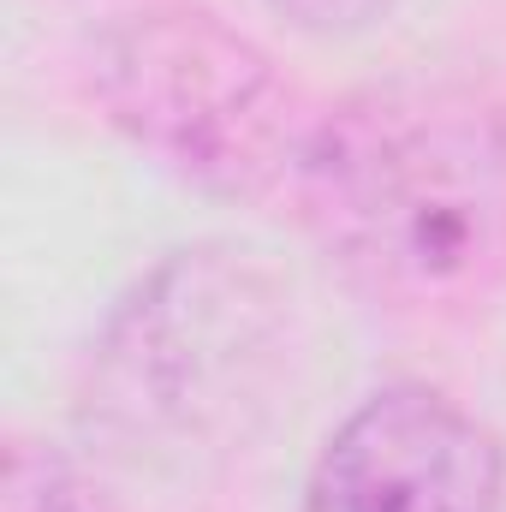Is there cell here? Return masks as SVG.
<instances>
[{
    "mask_svg": "<svg viewBox=\"0 0 506 512\" xmlns=\"http://www.w3.org/2000/svg\"><path fill=\"white\" fill-rule=\"evenodd\" d=\"M96 96L137 149L233 203H292L316 114L215 12H131L96 42Z\"/></svg>",
    "mask_w": 506,
    "mask_h": 512,
    "instance_id": "3957f363",
    "label": "cell"
},
{
    "mask_svg": "<svg viewBox=\"0 0 506 512\" xmlns=\"http://www.w3.org/2000/svg\"><path fill=\"white\" fill-rule=\"evenodd\" d=\"M6 512H90L78 471L54 447L18 441L6 459Z\"/></svg>",
    "mask_w": 506,
    "mask_h": 512,
    "instance_id": "5b68a950",
    "label": "cell"
},
{
    "mask_svg": "<svg viewBox=\"0 0 506 512\" xmlns=\"http://www.w3.org/2000/svg\"><path fill=\"white\" fill-rule=\"evenodd\" d=\"M280 286L251 251L155 262L90 346L84 423L126 459H191L221 441L280 358Z\"/></svg>",
    "mask_w": 506,
    "mask_h": 512,
    "instance_id": "7a4b0ae2",
    "label": "cell"
},
{
    "mask_svg": "<svg viewBox=\"0 0 506 512\" xmlns=\"http://www.w3.org/2000/svg\"><path fill=\"white\" fill-rule=\"evenodd\" d=\"M501 435L453 393L393 382L316 453L304 512H501Z\"/></svg>",
    "mask_w": 506,
    "mask_h": 512,
    "instance_id": "277c9868",
    "label": "cell"
},
{
    "mask_svg": "<svg viewBox=\"0 0 506 512\" xmlns=\"http://www.w3.org/2000/svg\"><path fill=\"white\" fill-rule=\"evenodd\" d=\"M262 6L304 36H358V30L381 24L399 0H262Z\"/></svg>",
    "mask_w": 506,
    "mask_h": 512,
    "instance_id": "8992f818",
    "label": "cell"
},
{
    "mask_svg": "<svg viewBox=\"0 0 506 512\" xmlns=\"http://www.w3.org/2000/svg\"><path fill=\"white\" fill-rule=\"evenodd\" d=\"M298 221L364 292L459 304L506 268V114L465 84H381L322 108Z\"/></svg>",
    "mask_w": 506,
    "mask_h": 512,
    "instance_id": "6da1fadb",
    "label": "cell"
}]
</instances>
